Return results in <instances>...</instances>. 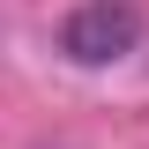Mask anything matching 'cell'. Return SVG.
Wrapping results in <instances>:
<instances>
[{"label":"cell","instance_id":"1","mask_svg":"<svg viewBox=\"0 0 149 149\" xmlns=\"http://www.w3.org/2000/svg\"><path fill=\"white\" fill-rule=\"evenodd\" d=\"M142 45V0H82L60 22V52L74 67H112Z\"/></svg>","mask_w":149,"mask_h":149}]
</instances>
